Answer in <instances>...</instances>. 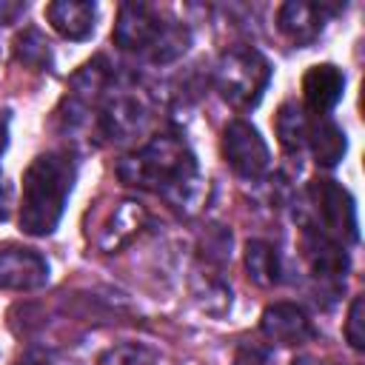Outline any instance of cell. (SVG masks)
<instances>
[{
	"instance_id": "1",
	"label": "cell",
	"mask_w": 365,
	"mask_h": 365,
	"mask_svg": "<svg viewBox=\"0 0 365 365\" xmlns=\"http://www.w3.org/2000/svg\"><path fill=\"white\" fill-rule=\"evenodd\" d=\"M117 174L125 185L163 194L174 208L191 214L202 200V177L191 148L174 134L151 137L137 154H128Z\"/></svg>"
},
{
	"instance_id": "2",
	"label": "cell",
	"mask_w": 365,
	"mask_h": 365,
	"mask_svg": "<svg viewBox=\"0 0 365 365\" xmlns=\"http://www.w3.org/2000/svg\"><path fill=\"white\" fill-rule=\"evenodd\" d=\"M77 168L66 151H48L31 160L23 174L20 228L31 237H46L57 228L71 194Z\"/></svg>"
},
{
	"instance_id": "3",
	"label": "cell",
	"mask_w": 365,
	"mask_h": 365,
	"mask_svg": "<svg viewBox=\"0 0 365 365\" xmlns=\"http://www.w3.org/2000/svg\"><path fill=\"white\" fill-rule=\"evenodd\" d=\"M214 83L225 103H231L240 111H248L262 100L271 83V66L257 48L237 46L220 57Z\"/></svg>"
},
{
	"instance_id": "4",
	"label": "cell",
	"mask_w": 365,
	"mask_h": 365,
	"mask_svg": "<svg viewBox=\"0 0 365 365\" xmlns=\"http://www.w3.org/2000/svg\"><path fill=\"white\" fill-rule=\"evenodd\" d=\"M308 202L317 217V225L325 237L336 240L339 245L356 242L359 222H356V205L354 197L336 182V180H311L308 182Z\"/></svg>"
},
{
	"instance_id": "5",
	"label": "cell",
	"mask_w": 365,
	"mask_h": 365,
	"mask_svg": "<svg viewBox=\"0 0 365 365\" xmlns=\"http://www.w3.org/2000/svg\"><path fill=\"white\" fill-rule=\"evenodd\" d=\"M222 157L242 180H259L271 165V151L248 120H231L222 128Z\"/></svg>"
},
{
	"instance_id": "6",
	"label": "cell",
	"mask_w": 365,
	"mask_h": 365,
	"mask_svg": "<svg viewBox=\"0 0 365 365\" xmlns=\"http://www.w3.org/2000/svg\"><path fill=\"white\" fill-rule=\"evenodd\" d=\"M163 29L160 14L148 3H123L114 20V43L123 51H145L154 46Z\"/></svg>"
},
{
	"instance_id": "7",
	"label": "cell",
	"mask_w": 365,
	"mask_h": 365,
	"mask_svg": "<svg viewBox=\"0 0 365 365\" xmlns=\"http://www.w3.org/2000/svg\"><path fill=\"white\" fill-rule=\"evenodd\" d=\"M48 282V262L34 248H0V288L37 291Z\"/></svg>"
},
{
	"instance_id": "8",
	"label": "cell",
	"mask_w": 365,
	"mask_h": 365,
	"mask_svg": "<svg viewBox=\"0 0 365 365\" xmlns=\"http://www.w3.org/2000/svg\"><path fill=\"white\" fill-rule=\"evenodd\" d=\"M259 328L268 342L282 345V348H297L314 339V325L305 317V311L294 302H274L262 311Z\"/></svg>"
},
{
	"instance_id": "9",
	"label": "cell",
	"mask_w": 365,
	"mask_h": 365,
	"mask_svg": "<svg viewBox=\"0 0 365 365\" xmlns=\"http://www.w3.org/2000/svg\"><path fill=\"white\" fill-rule=\"evenodd\" d=\"M148 120V106L140 94L131 91H111L103 103V114H100V128L108 140H128L137 131H143Z\"/></svg>"
},
{
	"instance_id": "10",
	"label": "cell",
	"mask_w": 365,
	"mask_h": 365,
	"mask_svg": "<svg viewBox=\"0 0 365 365\" xmlns=\"http://www.w3.org/2000/svg\"><path fill=\"white\" fill-rule=\"evenodd\" d=\"M302 251H305V259L314 271V277L319 279H345V271H348V254H345V245H339L336 240L325 237L319 228L314 225H305L302 231Z\"/></svg>"
},
{
	"instance_id": "11",
	"label": "cell",
	"mask_w": 365,
	"mask_h": 365,
	"mask_svg": "<svg viewBox=\"0 0 365 365\" xmlns=\"http://www.w3.org/2000/svg\"><path fill=\"white\" fill-rule=\"evenodd\" d=\"M325 6L319 3H305V0H288L277 11V29L294 43V46H308L314 43L322 29H325Z\"/></svg>"
},
{
	"instance_id": "12",
	"label": "cell",
	"mask_w": 365,
	"mask_h": 365,
	"mask_svg": "<svg viewBox=\"0 0 365 365\" xmlns=\"http://www.w3.org/2000/svg\"><path fill=\"white\" fill-rule=\"evenodd\" d=\"M345 91V74L342 68H336L334 63H319L311 66L302 77V97L305 106L317 114V117H328V111L342 100Z\"/></svg>"
},
{
	"instance_id": "13",
	"label": "cell",
	"mask_w": 365,
	"mask_h": 365,
	"mask_svg": "<svg viewBox=\"0 0 365 365\" xmlns=\"http://www.w3.org/2000/svg\"><path fill=\"white\" fill-rule=\"evenodd\" d=\"M46 20L66 40H86L94 31L97 6L88 0H54L46 6Z\"/></svg>"
},
{
	"instance_id": "14",
	"label": "cell",
	"mask_w": 365,
	"mask_h": 365,
	"mask_svg": "<svg viewBox=\"0 0 365 365\" xmlns=\"http://www.w3.org/2000/svg\"><path fill=\"white\" fill-rule=\"evenodd\" d=\"M305 143L311 145V154H314L317 165H322V168L339 165V160L348 151L345 131L331 117H314V120H308V137H305Z\"/></svg>"
},
{
	"instance_id": "15",
	"label": "cell",
	"mask_w": 365,
	"mask_h": 365,
	"mask_svg": "<svg viewBox=\"0 0 365 365\" xmlns=\"http://www.w3.org/2000/svg\"><path fill=\"white\" fill-rule=\"evenodd\" d=\"M245 271L251 277V282L262 285V288H271V285H279V257H277V248L265 240H248L245 245Z\"/></svg>"
},
{
	"instance_id": "16",
	"label": "cell",
	"mask_w": 365,
	"mask_h": 365,
	"mask_svg": "<svg viewBox=\"0 0 365 365\" xmlns=\"http://www.w3.org/2000/svg\"><path fill=\"white\" fill-rule=\"evenodd\" d=\"M143 220H145V211H143L137 202H120V208L111 214L108 225L103 228L100 248H103V251L120 248L123 242H128V240L137 234V228L143 225Z\"/></svg>"
},
{
	"instance_id": "17",
	"label": "cell",
	"mask_w": 365,
	"mask_h": 365,
	"mask_svg": "<svg viewBox=\"0 0 365 365\" xmlns=\"http://www.w3.org/2000/svg\"><path fill=\"white\" fill-rule=\"evenodd\" d=\"M274 128H277L279 145L288 154H299V148L305 145V137H308V117H305L302 106L282 103L279 111H277V117H274Z\"/></svg>"
},
{
	"instance_id": "18",
	"label": "cell",
	"mask_w": 365,
	"mask_h": 365,
	"mask_svg": "<svg viewBox=\"0 0 365 365\" xmlns=\"http://www.w3.org/2000/svg\"><path fill=\"white\" fill-rule=\"evenodd\" d=\"M14 57L17 63L34 68V71H46L51 66V48H48V40L40 34V29L29 26L17 34L14 40Z\"/></svg>"
},
{
	"instance_id": "19",
	"label": "cell",
	"mask_w": 365,
	"mask_h": 365,
	"mask_svg": "<svg viewBox=\"0 0 365 365\" xmlns=\"http://www.w3.org/2000/svg\"><path fill=\"white\" fill-rule=\"evenodd\" d=\"M188 43H191V31L182 23H163L154 46L148 48V57L154 63H171V60L185 54Z\"/></svg>"
},
{
	"instance_id": "20",
	"label": "cell",
	"mask_w": 365,
	"mask_h": 365,
	"mask_svg": "<svg viewBox=\"0 0 365 365\" xmlns=\"http://www.w3.org/2000/svg\"><path fill=\"white\" fill-rule=\"evenodd\" d=\"M154 359L157 354L145 345H117L108 354H103L97 365H154Z\"/></svg>"
},
{
	"instance_id": "21",
	"label": "cell",
	"mask_w": 365,
	"mask_h": 365,
	"mask_svg": "<svg viewBox=\"0 0 365 365\" xmlns=\"http://www.w3.org/2000/svg\"><path fill=\"white\" fill-rule=\"evenodd\" d=\"M345 339L354 351L365 348V299L354 297L351 308H348V319H345Z\"/></svg>"
},
{
	"instance_id": "22",
	"label": "cell",
	"mask_w": 365,
	"mask_h": 365,
	"mask_svg": "<svg viewBox=\"0 0 365 365\" xmlns=\"http://www.w3.org/2000/svg\"><path fill=\"white\" fill-rule=\"evenodd\" d=\"M202 254H205V259L225 262L231 257V231H225L222 225H211L202 240Z\"/></svg>"
},
{
	"instance_id": "23",
	"label": "cell",
	"mask_w": 365,
	"mask_h": 365,
	"mask_svg": "<svg viewBox=\"0 0 365 365\" xmlns=\"http://www.w3.org/2000/svg\"><path fill=\"white\" fill-rule=\"evenodd\" d=\"M234 365H268V351L259 345H240L234 354Z\"/></svg>"
},
{
	"instance_id": "24",
	"label": "cell",
	"mask_w": 365,
	"mask_h": 365,
	"mask_svg": "<svg viewBox=\"0 0 365 365\" xmlns=\"http://www.w3.org/2000/svg\"><path fill=\"white\" fill-rule=\"evenodd\" d=\"M23 11H26V3H6V0H0V23L3 26L14 23Z\"/></svg>"
},
{
	"instance_id": "25",
	"label": "cell",
	"mask_w": 365,
	"mask_h": 365,
	"mask_svg": "<svg viewBox=\"0 0 365 365\" xmlns=\"http://www.w3.org/2000/svg\"><path fill=\"white\" fill-rule=\"evenodd\" d=\"M9 214H11V188H9V182L0 171V222L9 220Z\"/></svg>"
},
{
	"instance_id": "26",
	"label": "cell",
	"mask_w": 365,
	"mask_h": 365,
	"mask_svg": "<svg viewBox=\"0 0 365 365\" xmlns=\"http://www.w3.org/2000/svg\"><path fill=\"white\" fill-rule=\"evenodd\" d=\"M6 145H9V114L0 111V154L6 151Z\"/></svg>"
},
{
	"instance_id": "27",
	"label": "cell",
	"mask_w": 365,
	"mask_h": 365,
	"mask_svg": "<svg viewBox=\"0 0 365 365\" xmlns=\"http://www.w3.org/2000/svg\"><path fill=\"white\" fill-rule=\"evenodd\" d=\"M14 365H51V362H46V359H37V356H23V359H17Z\"/></svg>"
},
{
	"instance_id": "28",
	"label": "cell",
	"mask_w": 365,
	"mask_h": 365,
	"mask_svg": "<svg viewBox=\"0 0 365 365\" xmlns=\"http://www.w3.org/2000/svg\"><path fill=\"white\" fill-rule=\"evenodd\" d=\"M291 365H322V362H317V359H311V356H299V359H294Z\"/></svg>"
}]
</instances>
